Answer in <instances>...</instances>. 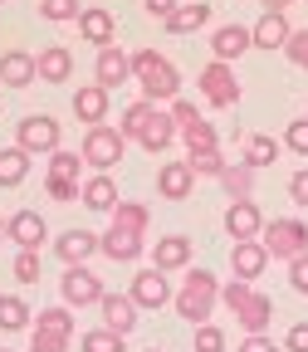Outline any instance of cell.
<instances>
[{"instance_id":"6da1fadb","label":"cell","mask_w":308,"mask_h":352,"mask_svg":"<svg viewBox=\"0 0 308 352\" xmlns=\"http://www.w3.org/2000/svg\"><path fill=\"white\" fill-rule=\"evenodd\" d=\"M147 226H152V210L142 201H118L108 210V235H98V250L113 264H138L147 250Z\"/></svg>"},{"instance_id":"7a4b0ae2","label":"cell","mask_w":308,"mask_h":352,"mask_svg":"<svg viewBox=\"0 0 308 352\" xmlns=\"http://www.w3.org/2000/svg\"><path fill=\"white\" fill-rule=\"evenodd\" d=\"M122 138L127 142H138V147H147V152H166L171 142H176V118L171 113H162L157 103H147V98H138V103H132L127 113H122Z\"/></svg>"},{"instance_id":"3957f363","label":"cell","mask_w":308,"mask_h":352,"mask_svg":"<svg viewBox=\"0 0 308 352\" xmlns=\"http://www.w3.org/2000/svg\"><path fill=\"white\" fill-rule=\"evenodd\" d=\"M220 303L230 308V318L245 328V333H270L274 323V298L254 289L250 279H230V284H220Z\"/></svg>"},{"instance_id":"277c9868","label":"cell","mask_w":308,"mask_h":352,"mask_svg":"<svg viewBox=\"0 0 308 352\" xmlns=\"http://www.w3.org/2000/svg\"><path fill=\"white\" fill-rule=\"evenodd\" d=\"M132 83L142 88L147 103H171L182 98V74H176V64L157 50H138L132 54Z\"/></svg>"},{"instance_id":"5b68a950","label":"cell","mask_w":308,"mask_h":352,"mask_svg":"<svg viewBox=\"0 0 308 352\" xmlns=\"http://www.w3.org/2000/svg\"><path fill=\"white\" fill-rule=\"evenodd\" d=\"M171 303H176V314H182L191 328H196V323H210L215 303H220V279H215L210 270H191V274L182 279V289L171 294Z\"/></svg>"},{"instance_id":"8992f818","label":"cell","mask_w":308,"mask_h":352,"mask_svg":"<svg viewBox=\"0 0 308 352\" xmlns=\"http://www.w3.org/2000/svg\"><path fill=\"white\" fill-rule=\"evenodd\" d=\"M74 314H69V303L59 308H39V323L30 328V352H69L74 347Z\"/></svg>"},{"instance_id":"52a82bcc","label":"cell","mask_w":308,"mask_h":352,"mask_svg":"<svg viewBox=\"0 0 308 352\" xmlns=\"http://www.w3.org/2000/svg\"><path fill=\"white\" fill-rule=\"evenodd\" d=\"M122 152H127V138H122V127H113V122H94L83 132V166H94V171H113L118 162H122Z\"/></svg>"},{"instance_id":"ba28073f","label":"cell","mask_w":308,"mask_h":352,"mask_svg":"<svg viewBox=\"0 0 308 352\" xmlns=\"http://www.w3.org/2000/svg\"><path fill=\"white\" fill-rule=\"evenodd\" d=\"M259 245L270 250V259H294V254H303V250H308V220H298V215L264 220Z\"/></svg>"},{"instance_id":"9c48e42d","label":"cell","mask_w":308,"mask_h":352,"mask_svg":"<svg viewBox=\"0 0 308 352\" xmlns=\"http://www.w3.org/2000/svg\"><path fill=\"white\" fill-rule=\"evenodd\" d=\"M59 142H64V127L50 113H30L15 127V147H25L30 157H50V152H59Z\"/></svg>"},{"instance_id":"30bf717a","label":"cell","mask_w":308,"mask_h":352,"mask_svg":"<svg viewBox=\"0 0 308 352\" xmlns=\"http://www.w3.org/2000/svg\"><path fill=\"white\" fill-rule=\"evenodd\" d=\"M83 157L78 152H50V171H44V191H50V201H78V186H83V176H78Z\"/></svg>"},{"instance_id":"8fae6325","label":"cell","mask_w":308,"mask_h":352,"mask_svg":"<svg viewBox=\"0 0 308 352\" xmlns=\"http://www.w3.org/2000/svg\"><path fill=\"white\" fill-rule=\"evenodd\" d=\"M201 98L210 103V108H235L240 103V78H235V64H220V59H210L206 69H201Z\"/></svg>"},{"instance_id":"7c38bea8","label":"cell","mask_w":308,"mask_h":352,"mask_svg":"<svg viewBox=\"0 0 308 352\" xmlns=\"http://www.w3.org/2000/svg\"><path fill=\"white\" fill-rule=\"evenodd\" d=\"M59 294H64L69 308H88V303H98L108 289H103V279L88 270V264H69L64 279H59Z\"/></svg>"},{"instance_id":"4fadbf2b","label":"cell","mask_w":308,"mask_h":352,"mask_svg":"<svg viewBox=\"0 0 308 352\" xmlns=\"http://www.w3.org/2000/svg\"><path fill=\"white\" fill-rule=\"evenodd\" d=\"M132 303H138V308H166L171 303V279L157 270V264H147V270H138V274H132Z\"/></svg>"},{"instance_id":"5bb4252c","label":"cell","mask_w":308,"mask_h":352,"mask_svg":"<svg viewBox=\"0 0 308 352\" xmlns=\"http://www.w3.org/2000/svg\"><path fill=\"white\" fill-rule=\"evenodd\" d=\"M157 191H162V201H191V191H196L191 162H162L157 166Z\"/></svg>"},{"instance_id":"9a60e30c","label":"cell","mask_w":308,"mask_h":352,"mask_svg":"<svg viewBox=\"0 0 308 352\" xmlns=\"http://www.w3.org/2000/svg\"><path fill=\"white\" fill-rule=\"evenodd\" d=\"M6 240H15L20 250H39L44 240H50V226H44L39 210H15L6 220Z\"/></svg>"},{"instance_id":"2e32d148","label":"cell","mask_w":308,"mask_h":352,"mask_svg":"<svg viewBox=\"0 0 308 352\" xmlns=\"http://www.w3.org/2000/svg\"><path fill=\"white\" fill-rule=\"evenodd\" d=\"M127 78H132V54H122L118 44H103L98 64H94V83H103L108 94H113V88H122Z\"/></svg>"},{"instance_id":"e0dca14e","label":"cell","mask_w":308,"mask_h":352,"mask_svg":"<svg viewBox=\"0 0 308 352\" xmlns=\"http://www.w3.org/2000/svg\"><path fill=\"white\" fill-rule=\"evenodd\" d=\"M259 230H264V215H259L254 196L226 206V235H230V240H259Z\"/></svg>"},{"instance_id":"ac0fdd59","label":"cell","mask_w":308,"mask_h":352,"mask_svg":"<svg viewBox=\"0 0 308 352\" xmlns=\"http://www.w3.org/2000/svg\"><path fill=\"white\" fill-rule=\"evenodd\" d=\"M289 34H294V25H289V15H284V10H264V15L250 25L254 50H284Z\"/></svg>"},{"instance_id":"d6986e66","label":"cell","mask_w":308,"mask_h":352,"mask_svg":"<svg viewBox=\"0 0 308 352\" xmlns=\"http://www.w3.org/2000/svg\"><path fill=\"white\" fill-rule=\"evenodd\" d=\"M98 314H103V328H113V333H132V328H138V314H142V308L138 303H132V294H103L98 298Z\"/></svg>"},{"instance_id":"ffe728a7","label":"cell","mask_w":308,"mask_h":352,"mask_svg":"<svg viewBox=\"0 0 308 352\" xmlns=\"http://www.w3.org/2000/svg\"><path fill=\"white\" fill-rule=\"evenodd\" d=\"M34 69H39V83H69L74 78V50L69 44H44L34 54Z\"/></svg>"},{"instance_id":"44dd1931","label":"cell","mask_w":308,"mask_h":352,"mask_svg":"<svg viewBox=\"0 0 308 352\" xmlns=\"http://www.w3.org/2000/svg\"><path fill=\"white\" fill-rule=\"evenodd\" d=\"M230 270H235V279H259L264 270H270V250H264L259 240H235L230 245Z\"/></svg>"},{"instance_id":"7402d4cb","label":"cell","mask_w":308,"mask_h":352,"mask_svg":"<svg viewBox=\"0 0 308 352\" xmlns=\"http://www.w3.org/2000/svg\"><path fill=\"white\" fill-rule=\"evenodd\" d=\"M78 34H83V44H118V20L103 10V6H83L78 10Z\"/></svg>"},{"instance_id":"603a6c76","label":"cell","mask_w":308,"mask_h":352,"mask_svg":"<svg viewBox=\"0 0 308 352\" xmlns=\"http://www.w3.org/2000/svg\"><path fill=\"white\" fill-rule=\"evenodd\" d=\"M245 50H254V39H250V25H220V30L210 34V54H215L220 64H235Z\"/></svg>"},{"instance_id":"cb8c5ba5","label":"cell","mask_w":308,"mask_h":352,"mask_svg":"<svg viewBox=\"0 0 308 352\" xmlns=\"http://www.w3.org/2000/svg\"><path fill=\"white\" fill-rule=\"evenodd\" d=\"M108 103H113V94H108L103 83H83L78 94H74V118L88 122V127H94V122H108Z\"/></svg>"},{"instance_id":"d4e9b609","label":"cell","mask_w":308,"mask_h":352,"mask_svg":"<svg viewBox=\"0 0 308 352\" xmlns=\"http://www.w3.org/2000/svg\"><path fill=\"white\" fill-rule=\"evenodd\" d=\"M152 264H157L162 274L186 270V264H191V240H186V235H162V240L152 245Z\"/></svg>"},{"instance_id":"484cf974","label":"cell","mask_w":308,"mask_h":352,"mask_svg":"<svg viewBox=\"0 0 308 352\" xmlns=\"http://www.w3.org/2000/svg\"><path fill=\"white\" fill-rule=\"evenodd\" d=\"M54 254L64 259V264H88L98 254V235L94 230H64L59 240H54Z\"/></svg>"},{"instance_id":"4316f807","label":"cell","mask_w":308,"mask_h":352,"mask_svg":"<svg viewBox=\"0 0 308 352\" xmlns=\"http://www.w3.org/2000/svg\"><path fill=\"white\" fill-rule=\"evenodd\" d=\"M0 83H6V88H30V83H39L34 54H25V50H10V54H0Z\"/></svg>"},{"instance_id":"83f0119b","label":"cell","mask_w":308,"mask_h":352,"mask_svg":"<svg viewBox=\"0 0 308 352\" xmlns=\"http://www.w3.org/2000/svg\"><path fill=\"white\" fill-rule=\"evenodd\" d=\"M78 201H83L88 210H103V215H108V210L118 206V186H113V176H108V171H94V176H88V182L78 186Z\"/></svg>"},{"instance_id":"f1b7e54d","label":"cell","mask_w":308,"mask_h":352,"mask_svg":"<svg viewBox=\"0 0 308 352\" xmlns=\"http://www.w3.org/2000/svg\"><path fill=\"white\" fill-rule=\"evenodd\" d=\"M279 152H284V142H279V138H270V132H250L240 162H245V166H254V171H264V166H274V162H279Z\"/></svg>"},{"instance_id":"f546056e","label":"cell","mask_w":308,"mask_h":352,"mask_svg":"<svg viewBox=\"0 0 308 352\" xmlns=\"http://www.w3.org/2000/svg\"><path fill=\"white\" fill-rule=\"evenodd\" d=\"M162 25H166L171 34H196V30L210 25V6H206V0H196V6H176Z\"/></svg>"},{"instance_id":"4dcf8cb0","label":"cell","mask_w":308,"mask_h":352,"mask_svg":"<svg viewBox=\"0 0 308 352\" xmlns=\"http://www.w3.org/2000/svg\"><path fill=\"white\" fill-rule=\"evenodd\" d=\"M215 182L226 186L230 201H250V196H254V166H245V162H226V171H220Z\"/></svg>"},{"instance_id":"1f68e13d","label":"cell","mask_w":308,"mask_h":352,"mask_svg":"<svg viewBox=\"0 0 308 352\" xmlns=\"http://www.w3.org/2000/svg\"><path fill=\"white\" fill-rule=\"evenodd\" d=\"M30 176V152L25 147H0V186H20Z\"/></svg>"},{"instance_id":"d6a6232c","label":"cell","mask_w":308,"mask_h":352,"mask_svg":"<svg viewBox=\"0 0 308 352\" xmlns=\"http://www.w3.org/2000/svg\"><path fill=\"white\" fill-rule=\"evenodd\" d=\"M30 303L20 298V294H0V328L6 333H20V328H30Z\"/></svg>"},{"instance_id":"836d02e7","label":"cell","mask_w":308,"mask_h":352,"mask_svg":"<svg viewBox=\"0 0 308 352\" xmlns=\"http://www.w3.org/2000/svg\"><path fill=\"white\" fill-rule=\"evenodd\" d=\"M78 347H83V352H127V338L113 333V328H94V333L78 338Z\"/></svg>"},{"instance_id":"e575fe53","label":"cell","mask_w":308,"mask_h":352,"mask_svg":"<svg viewBox=\"0 0 308 352\" xmlns=\"http://www.w3.org/2000/svg\"><path fill=\"white\" fill-rule=\"evenodd\" d=\"M78 10H83V0H39V15H44V20H54V25L78 20Z\"/></svg>"},{"instance_id":"d590c367","label":"cell","mask_w":308,"mask_h":352,"mask_svg":"<svg viewBox=\"0 0 308 352\" xmlns=\"http://www.w3.org/2000/svg\"><path fill=\"white\" fill-rule=\"evenodd\" d=\"M284 152H294V157H308V118H294L289 127H284Z\"/></svg>"},{"instance_id":"8d00e7d4","label":"cell","mask_w":308,"mask_h":352,"mask_svg":"<svg viewBox=\"0 0 308 352\" xmlns=\"http://www.w3.org/2000/svg\"><path fill=\"white\" fill-rule=\"evenodd\" d=\"M186 162H191L196 176H220V171H226V157H220V147H210V152H186Z\"/></svg>"},{"instance_id":"74e56055","label":"cell","mask_w":308,"mask_h":352,"mask_svg":"<svg viewBox=\"0 0 308 352\" xmlns=\"http://www.w3.org/2000/svg\"><path fill=\"white\" fill-rule=\"evenodd\" d=\"M284 59H289L294 69H308V25L289 34V44H284Z\"/></svg>"},{"instance_id":"f35d334b","label":"cell","mask_w":308,"mask_h":352,"mask_svg":"<svg viewBox=\"0 0 308 352\" xmlns=\"http://www.w3.org/2000/svg\"><path fill=\"white\" fill-rule=\"evenodd\" d=\"M15 279L20 284H39V250H20L15 254Z\"/></svg>"},{"instance_id":"ab89813d","label":"cell","mask_w":308,"mask_h":352,"mask_svg":"<svg viewBox=\"0 0 308 352\" xmlns=\"http://www.w3.org/2000/svg\"><path fill=\"white\" fill-rule=\"evenodd\" d=\"M196 352H226V333L215 323H196Z\"/></svg>"},{"instance_id":"60d3db41","label":"cell","mask_w":308,"mask_h":352,"mask_svg":"<svg viewBox=\"0 0 308 352\" xmlns=\"http://www.w3.org/2000/svg\"><path fill=\"white\" fill-rule=\"evenodd\" d=\"M289 284H294V294H303V298H308V250L289 259Z\"/></svg>"},{"instance_id":"b9f144b4","label":"cell","mask_w":308,"mask_h":352,"mask_svg":"<svg viewBox=\"0 0 308 352\" xmlns=\"http://www.w3.org/2000/svg\"><path fill=\"white\" fill-rule=\"evenodd\" d=\"M289 196H294L298 210H308V166H298V171L289 176Z\"/></svg>"},{"instance_id":"7bdbcfd3","label":"cell","mask_w":308,"mask_h":352,"mask_svg":"<svg viewBox=\"0 0 308 352\" xmlns=\"http://www.w3.org/2000/svg\"><path fill=\"white\" fill-rule=\"evenodd\" d=\"M284 352H308V318H298V323L284 333Z\"/></svg>"},{"instance_id":"ee69618b","label":"cell","mask_w":308,"mask_h":352,"mask_svg":"<svg viewBox=\"0 0 308 352\" xmlns=\"http://www.w3.org/2000/svg\"><path fill=\"white\" fill-rule=\"evenodd\" d=\"M240 352H279V342H274L270 333H245V342H240Z\"/></svg>"},{"instance_id":"f6af8a7d","label":"cell","mask_w":308,"mask_h":352,"mask_svg":"<svg viewBox=\"0 0 308 352\" xmlns=\"http://www.w3.org/2000/svg\"><path fill=\"white\" fill-rule=\"evenodd\" d=\"M142 6H147V15H157V20H166L176 6H182V0H142Z\"/></svg>"},{"instance_id":"bcb514c9","label":"cell","mask_w":308,"mask_h":352,"mask_svg":"<svg viewBox=\"0 0 308 352\" xmlns=\"http://www.w3.org/2000/svg\"><path fill=\"white\" fill-rule=\"evenodd\" d=\"M259 6H264V10H289L294 0H259Z\"/></svg>"},{"instance_id":"7dc6e473","label":"cell","mask_w":308,"mask_h":352,"mask_svg":"<svg viewBox=\"0 0 308 352\" xmlns=\"http://www.w3.org/2000/svg\"><path fill=\"white\" fill-rule=\"evenodd\" d=\"M0 240H6V220H0Z\"/></svg>"},{"instance_id":"c3c4849f","label":"cell","mask_w":308,"mask_h":352,"mask_svg":"<svg viewBox=\"0 0 308 352\" xmlns=\"http://www.w3.org/2000/svg\"><path fill=\"white\" fill-rule=\"evenodd\" d=\"M0 352H10V347H0Z\"/></svg>"},{"instance_id":"681fc988","label":"cell","mask_w":308,"mask_h":352,"mask_svg":"<svg viewBox=\"0 0 308 352\" xmlns=\"http://www.w3.org/2000/svg\"><path fill=\"white\" fill-rule=\"evenodd\" d=\"M0 6H6V0H0Z\"/></svg>"},{"instance_id":"f907efd6","label":"cell","mask_w":308,"mask_h":352,"mask_svg":"<svg viewBox=\"0 0 308 352\" xmlns=\"http://www.w3.org/2000/svg\"><path fill=\"white\" fill-rule=\"evenodd\" d=\"M152 352H157V347H152Z\"/></svg>"},{"instance_id":"816d5d0a","label":"cell","mask_w":308,"mask_h":352,"mask_svg":"<svg viewBox=\"0 0 308 352\" xmlns=\"http://www.w3.org/2000/svg\"><path fill=\"white\" fill-rule=\"evenodd\" d=\"M303 118H308V113H303Z\"/></svg>"}]
</instances>
